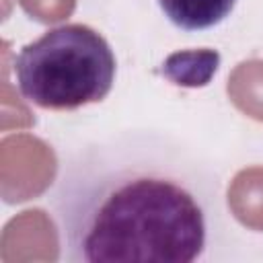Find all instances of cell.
Listing matches in <instances>:
<instances>
[{
    "label": "cell",
    "mask_w": 263,
    "mask_h": 263,
    "mask_svg": "<svg viewBox=\"0 0 263 263\" xmlns=\"http://www.w3.org/2000/svg\"><path fill=\"white\" fill-rule=\"evenodd\" d=\"M49 205L72 263L205 261L226 228L220 177L154 129L113 132L68 152Z\"/></svg>",
    "instance_id": "1"
},
{
    "label": "cell",
    "mask_w": 263,
    "mask_h": 263,
    "mask_svg": "<svg viewBox=\"0 0 263 263\" xmlns=\"http://www.w3.org/2000/svg\"><path fill=\"white\" fill-rule=\"evenodd\" d=\"M115 72L117 62L109 41L82 23L45 31L14 60L23 99L51 111H72L103 101L113 88Z\"/></svg>",
    "instance_id": "2"
},
{
    "label": "cell",
    "mask_w": 263,
    "mask_h": 263,
    "mask_svg": "<svg viewBox=\"0 0 263 263\" xmlns=\"http://www.w3.org/2000/svg\"><path fill=\"white\" fill-rule=\"evenodd\" d=\"M164 16L183 31H205L224 23L236 0H158Z\"/></svg>",
    "instance_id": "3"
},
{
    "label": "cell",
    "mask_w": 263,
    "mask_h": 263,
    "mask_svg": "<svg viewBox=\"0 0 263 263\" xmlns=\"http://www.w3.org/2000/svg\"><path fill=\"white\" fill-rule=\"evenodd\" d=\"M220 66V53L214 49L175 51L162 64V76L177 86H205Z\"/></svg>",
    "instance_id": "4"
}]
</instances>
